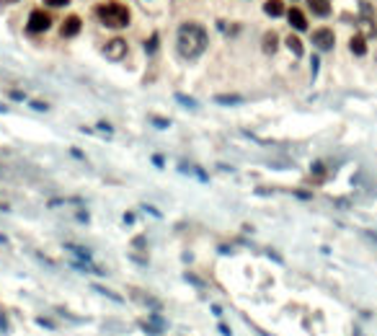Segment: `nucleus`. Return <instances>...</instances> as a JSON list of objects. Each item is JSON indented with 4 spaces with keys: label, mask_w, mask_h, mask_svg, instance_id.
I'll list each match as a JSON object with an SVG mask.
<instances>
[{
    "label": "nucleus",
    "mask_w": 377,
    "mask_h": 336,
    "mask_svg": "<svg viewBox=\"0 0 377 336\" xmlns=\"http://www.w3.org/2000/svg\"><path fill=\"white\" fill-rule=\"evenodd\" d=\"M80 26H83V24H80V18H78V16H70V18H65V21H62L60 34H62L65 39H70V36H75V34L80 31Z\"/></svg>",
    "instance_id": "7"
},
{
    "label": "nucleus",
    "mask_w": 377,
    "mask_h": 336,
    "mask_svg": "<svg viewBox=\"0 0 377 336\" xmlns=\"http://www.w3.org/2000/svg\"><path fill=\"white\" fill-rule=\"evenodd\" d=\"M277 41H279L277 31H266V34H263V52H266V55H274V52H277Z\"/></svg>",
    "instance_id": "10"
},
{
    "label": "nucleus",
    "mask_w": 377,
    "mask_h": 336,
    "mask_svg": "<svg viewBox=\"0 0 377 336\" xmlns=\"http://www.w3.org/2000/svg\"><path fill=\"white\" fill-rule=\"evenodd\" d=\"M310 11H313L315 16H328L331 6H328V0H310Z\"/></svg>",
    "instance_id": "11"
},
{
    "label": "nucleus",
    "mask_w": 377,
    "mask_h": 336,
    "mask_svg": "<svg viewBox=\"0 0 377 336\" xmlns=\"http://www.w3.org/2000/svg\"><path fill=\"white\" fill-rule=\"evenodd\" d=\"M287 47L292 50V55H295V57H302V41H300L295 34H290V36H287Z\"/></svg>",
    "instance_id": "12"
},
{
    "label": "nucleus",
    "mask_w": 377,
    "mask_h": 336,
    "mask_svg": "<svg viewBox=\"0 0 377 336\" xmlns=\"http://www.w3.org/2000/svg\"><path fill=\"white\" fill-rule=\"evenodd\" d=\"M0 3H16V0H0Z\"/></svg>",
    "instance_id": "14"
},
{
    "label": "nucleus",
    "mask_w": 377,
    "mask_h": 336,
    "mask_svg": "<svg viewBox=\"0 0 377 336\" xmlns=\"http://www.w3.org/2000/svg\"><path fill=\"white\" fill-rule=\"evenodd\" d=\"M313 44L318 50H331L336 44V34H334V29H328V26H320V29H315L313 31Z\"/></svg>",
    "instance_id": "5"
},
{
    "label": "nucleus",
    "mask_w": 377,
    "mask_h": 336,
    "mask_svg": "<svg viewBox=\"0 0 377 336\" xmlns=\"http://www.w3.org/2000/svg\"><path fill=\"white\" fill-rule=\"evenodd\" d=\"M263 13H266V16H272V18L284 16V13H287L284 0H266V3H263Z\"/></svg>",
    "instance_id": "8"
},
{
    "label": "nucleus",
    "mask_w": 377,
    "mask_h": 336,
    "mask_svg": "<svg viewBox=\"0 0 377 336\" xmlns=\"http://www.w3.org/2000/svg\"><path fill=\"white\" fill-rule=\"evenodd\" d=\"M287 18H290V26L295 31H305L307 29V18H305V13L300 8H290V11H287Z\"/></svg>",
    "instance_id": "6"
},
{
    "label": "nucleus",
    "mask_w": 377,
    "mask_h": 336,
    "mask_svg": "<svg viewBox=\"0 0 377 336\" xmlns=\"http://www.w3.org/2000/svg\"><path fill=\"white\" fill-rule=\"evenodd\" d=\"M349 47H351V52H354V55H359V57H362V55L367 52V41H364V36H362V34H354V36L349 39Z\"/></svg>",
    "instance_id": "9"
},
{
    "label": "nucleus",
    "mask_w": 377,
    "mask_h": 336,
    "mask_svg": "<svg viewBox=\"0 0 377 336\" xmlns=\"http://www.w3.org/2000/svg\"><path fill=\"white\" fill-rule=\"evenodd\" d=\"M176 44H179V52H181L186 60L199 57V55L207 50V31H204V26L194 24V21L184 24V26L179 29V39H176Z\"/></svg>",
    "instance_id": "1"
},
{
    "label": "nucleus",
    "mask_w": 377,
    "mask_h": 336,
    "mask_svg": "<svg viewBox=\"0 0 377 336\" xmlns=\"http://www.w3.org/2000/svg\"><path fill=\"white\" fill-rule=\"evenodd\" d=\"M49 8H65V6H70V0H44Z\"/></svg>",
    "instance_id": "13"
},
{
    "label": "nucleus",
    "mask_w": 377,
    "mask_h": 336,
    "mask_svg": "<svg viewBox=\"0 0 377 336\" xmlns=\"http://www.w3.org/2000/svg\"><path fill=\"white\" fill-rule=\"evenodd\" d=\"M96 16H98L101 24L109 26V29H124V26H129V21H132L129 8L122 6L119 0H109V3H101V6L96 8Z\"/></svg>",
    "instance_id": "2"
},
{
    "label": "nucleus",
    "mask_w": 377,
    "mask_h": 336,
    "mask_svg": "<svg viewBox=\"0 0 377 336\" xmlns=\"http://www.w3.org/2000/svg\"><path fill=\"white\" fill-rule=\"evenodd\" d=\"M49 26H52L49 13H44L41 8H34V11L29 13V31H31V34H44Z\"/></svg>",
    "instance_id": "3"
},
{
    "label": "nucleus",
    "mask_w": 377,
    "mask_h": 336,
    "mask_svg": "<svg viewBox=\"0 0 377 336\" xmlns=\"http://www.w3.org/2000/svg\"><path fill=\"white\" fill-rule=\"evenodd\" d=\"M103 57H106V60H112V62L124 60V57H127V41H124V39H119V36H114L112 41H106V47H103Z\"/></svg>",
    "instance_id": "4"
}]
</instances>
